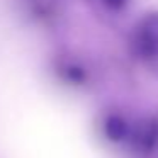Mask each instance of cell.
<instances>
[{
  "instance_id": "1",
  "label": "cell",
  "mask_w": 158,
  "mask_h": 158,
  "mask_svg": "<svg viewBox=\"0 0 158 158\" xmlns=\"http://www.w3.org/2000/svg\"><path fill=\"white\" fill-rule=\"evenodd\" d=\"M133 49L141 60L158 58V12H150L138 22L133 36Z\"/></svg>"
},
{
  "instance_id": "2",
  "label": "cell",
  "mask_w": 158,
  "mask_h": 158,
  "mask_svg": "<svg viewBox=\"0 0 158 158\" xmlns=\"http://www.w3.org/2000/svg\"><path fill=\"white\" fill-rule=\"evenodd\" d=\"M131 141H133V146L141 153L151 151L158 143V121L148 119L139 123L131 133Z\"/></svg>"
},
{
  "instance_id": "3",
  "label": "cell",
  "mask_w": 158,
  "mask_h": 158,
  "mask_svg": "<svg viewBox=\"0 0 158 158\" xmlns=\"http://www.w3.org/2000/svg\"><path fill=\"white\" fill-rule=\"evenodd\" d=\"M104 133L110 141H123L129 134L127 123L117 114H110L104 123Z\"/></svg>"
},
{
  "instance_id": "4",
  "label": "cell",
  "mask_w": 158,
  "mask_h": 158,
  "mask_svg": "<svg viewBox=\"0 0 158 158\" xmlns=\"http://www.w3.org/2000/svg\"><path fill=\"white\" fill-rule=\"evenodd\" d=\"M63 77L72 83H82V82H85V78H87L85 70L77 66V65H66L65 68H63Z\"/></svg>"
},
{
  "instance_id": "5",
  "label": "cell",
  "mask_w": 158,
  "mask_h": 158,
  "mask_svg": "<svg viewBox=\"0 0 158 158\" xmlns=\"http://www.w3.org/2000/svg\"><path fill=\"white\" fill-rule=\"evenodd\" d=\"M104 2L107 4V7L114 9V10H119V9H123L127 4V0H104Z\"/></svg>"
}]
</instances>
